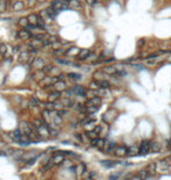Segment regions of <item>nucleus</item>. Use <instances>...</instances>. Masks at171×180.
I'll list each match as a JSON object with an SVG mask.
<instances>
[{
	"instance_id": "obj_1",
	"label": "nucleus",
	"mask_w": 171,
	"mask_h": 180,
	"mask_svg": "<svg viewBox=\"0 0 171 180\" xmlns=\"http://www.w3.org/2000/svg\"><path fill=\"white\" fill-rule=\"evenodd\" d=\"M35 131L41 137V139H46V138H48V135H50L49 134V126L47 124H42L40 126H37Z\"/></svg>"
},
{
	"instance_id": "obj_2",
	"label": "nucleus",
	"mask_w": 171,
	"mask_h": 180,
	"mask_svg": "<svg viewBox=\"0 0 171 180\" xmlns=\"http://www.w3.org/2000/svg\"><path fill=\"white\" fill-rule=\"evenodd\" d=\"M19 130L21 131L22 134H29V133H32V132L35 131V126H34L33 124L27 122V121H21V122H20V128H19Z\"/></svg>"
},
{
	"instance_id": "obj_3",
	"label": "nucleus",
	"mask_w": 171,
	"mask_h": 180,
	"mask_svg": "<svg viewBox=\"0 0 171 180\" xmlns=\"http://www.w3.org/2000/svg\"><path fill=\"white\" fill-rule=\"evenodd\" d=\"M33 33L28 30V28H21L20 31H18V38L20 40H29L32 39Z\"/></svg>"
},
{
	"instance_id": "obj_4",
	"label": "nucleus",
	"mask_w": 171,
	"mask_h": 180,
	"mask_svg": "<svg viewBox=\"0 0 171 180\" xmlns=\"http://www.w3.org/2000/svg\"><path fill=\"white\" fill-rule=\"evenodd\" d=\"M150 145H151V142L149 140H144L141 142V145H140V150H138V154L140 155H145L149 153L150 151Z\"/></svg>"
},
{
	"instance_id": "obj_5",
	"label": "nucleus",
	"mask_w": 171,
	"mask_h": 180,
	"mask_svg": "<svg viewBox=\"0 0 171 180\" xmlns=\"http://www.w3.org/2000/svg\"><path fill=\"white\" fill-rule=\"evenodd\" d=\"M72 93L79 95V97H87V88H84L83 86L81 85H75L73 88H72Z\"/></svg>"
},
{
	"instance_id": "obj_6",
	"label": "nucleus",
	"mask_w": 171,
	"mask_h": 180,
	"mask_svg": "<svg viewBox=\"0 0 171 180\" xmlns=\"http://www.w3.org/2000/svg\"><path fill=\"white\" fill-rule=\"evenodd\" d=\"M68 1L66 0V1H60V0H53V3H52V5H50V7H53L55 11H61V10H64V8H67L68 7V4H67Z\"/></svg>"
},
{
	"instance_id": "obj_7",
	"label": "nucleus",
	"mask_w": 171,
	"mask_h": 180,
	"mask_svg": "<svg viewBox=\"0 0 171 180\" xmlns=\"http://www.w3.org/2000/svg\"><path fill=\"white\" fill-rule=\"evenodd\" d=\"M114 153H115V155H117V157H124V155L128 154V147H127V146H123V145L115 146Z\"/></svg>"
},
{
	"instance_id": "obj_8",
	"label": "nucleus",
	"mask_w": 171,
	"mask_h": 180,
	"mask_svg": "<svg viewBox=\"0 0 171 180\" xmlns=\"http://www.w3.org/2000/svg\"><path fill=\"white\" fill-rule=\"evenodd\" d=\"M90 51L89 49H87V48H83V49H79V53L75 56V58L77 59V60H80V61H82V60H86L88 57H89V54H90Z\"/></svg>"
},
{
	"instance_id": "obj_9",
	"label": "nucleus",
	"mask_w": 171,
	"mask_h": 180,
	"mask_svg": "<svg viewBox=\"0 0 171 180\" xmlns=\"http://www.w3.org/2000/svg\"><path fill=\"white\" fill-rule=\"evenodd\" d=\"M45 65H46V64H45V61H43L42 58H34V60H33V63H32L31 66H32L34 69L39 71V69H41Z\"/></svg>"
},
{
	"instance_id": "obj_10",
	"label": "nucleus",
	"mask_w": 171,
	"mask_h": 180,
	"mask_svg": "<svg viewBox=\"0 0 171 180\" xmlns=\"http://www.w3.org/2000/svg\"><path fill=\"white\" fill-rule=\"evenodd\" d=\"M63 161H64V157H63V154H60V153H55L52 157V159H50V163L53 165H60Z\"/></svg>"
},
{
	"instance_id": "obj_11",
	"label": "nucleus",
	"mask_w": 171,
	"mask_h": 180,
	"mask_svg": "<svg viewBox=\"0 0 171 180\" xmlns=\"http://www.w3.org/2000/svg\"><path fill=\"white\" fill-rule=\"evenodd\" d=\"M25 3L24 1H21V0H16V1H14L13 4H12V11H14V12H20V11H22L24 8H25Z\"/></svg>"
},
{
	"instance_id": "obj_12",
	"label": "nucleus",
	"mask_w": 171,
	"mask_h": 180,
	"mask_svg": "<svg viewBox=\"0 0 171 180\" xmlns=\"http://www.w3.org/2000/svg\"><path fill=\"white\" fill-rule=\"evenodd\" d=\"M10 137L12 138V140H13V141H15V142H19V141H20V139H21V137H22V133H21V131H20L19 128H16V130H14L13 132H11V133H10Z\"/></svg>"
},
{
	"instance_id": "obj_13",
	"label": "nucleus",
	"mask_w": 171,
	"mask_h": 180,
	"mask_svg": "<svg viewBox=\"0 0 171 180\" xmlns=\"http://www.w3.org/2000/svg\"><path fill=\"white\" fill-rule=\"evenodd\" d=\"M101 105V98L100 97H93L86 101V106H100Z\"/></svg>"
},
{
	"instance_id": "obj_14",
	"label": "nucleus",
	"mask_w": 171,
	"mask_h": 180,
	"mask_svg": "<svg viewBox=\"0 0 171 180\" xmlns=\"http://www.w3.org/2000/svg\"><path fill=\"white\" fill-rule=\"evenodd\" d=\"M53 88H54V91L62 92V91H64V89H66V82L63 80H59V81H56L53 85Z\"/></svg>"
},
{
	"instance_id": "obj_15",
	"label": "nucleus",
	"mask_w": 171,
	"mask_h": 180,
	"mask_svg": "<svg viewBox=\"0 0 171 180\" xmlns=\"http://www.w3.org/2000/svg\"><path fill=\"white\" fill-rule=\"evenodd\" d=\"M29 57H31L29 51H22V52H20L19 61H20V63H27L28 59H29Z\"/></svg>"
},
{
	"instance_id": "obj_16",
	"label": "nucleus",
	"mask_w": 171,
	"mask_h": 180,
	"mask_svg": "<svg viewBox=\"0 0 171 180\" xmlns=\"http://www.w3.org/2000/svg\"><path fill=\"white\" fill-rule=\"evenodd\" d=\"M81 111L87 114H94L98 111V106H86V109H83Z\"/></svg>"
},
{
	"instance_id": "obj_17",
	"label": "nucleus",
	"mask_w": 171,
	"mask_h": 180,
	"mask_svg": "<svg viewBox=\"0 0 171 180\" xmlns=\"http://www.w3.org/2000/svg\"><path fill=\"white\" fill-rule=\"evenodd\" d=\"M61 97V92H58V91H52L48 95V100L52 101V102H55L59 98Z\"/></svg>"
},
{
	"instance_id": "obj_18",
	"label": "nucleus",
	"mask_w": 171,
	"mask_h": 180,
	"mask_svg": "<svg viewBox=\"0 0 171 180\" xmlns=\"http://www.w3.org/2000/svg\"><path fill=\"white\" fill-rule=\"evenodd\" d=\"M68 3H69V4H68V7L72 8V10H79V8H81V3L79 1V0H69Z\"/></svg>"
},
{
	"instance_id": "obj_19",
	"label": "nucleus",
	"mask_w": 171,
	"mask_h": 180,
	"mask_svg": "<svg viewBox=\"0 0 171 180\" xmlns=\"http://www.w3.org/2000/svg\"><path fill=\"white\" fill-rule=\"evenodd\" d=\"M40 86L42 87H47V86H53L52 85V78H48V77H43L40 80Z\"/></svg>"
},
{
	"instance_id": "obj_20",
	"label": "nucleus",
	"mask_w": 171,
	"mask_h": 180,
	"mask_svg": "<svg viewBox=\"0 0 171 180\" xmlns=\"http://www.w3.org/2000/svg\"><path fill=\"white\" fill-rule=\"evenodd\" d=\"M45 11H46L47 15L50 18V19H53V18H55V16L58 15V11H55L53 7H48V8H46Z\"/></svg>"
},
{
	"instance_id": "obj_21",
	"label": "nucleus",
	"mask_w": 171,
	"mask_h": 180,
	"mask_svg": "<svg viewBox=\"0 0 171 180\" xmlns=\"http://www.w3.org/2000/svg\"><path fill=\"white\" fill-rule=\"evenodd\" d=\"M97 80V79H96ZM98 82V86L100 88H103V89H107V88H110V82L108 80H103V79H101V80H97Z\"/></svg>"
},
{
	"instance_id": "obj_22",
	"label": "nucleus",
	"mask_w": 171,
	"mask_h": 180,
	"mask_svg": "<svg viewBox=\"0 0 171 180\" xmlns=\"http://www.w3.org/2000/svg\"><path fill=\"white\" fill-rule=\"evenodd\" d=\"M27 19H28V23L31 25H37V23H38V14L32 13V14H29L27 16Z\"/></svg>"
},
{
	"instance_id": "obj_23",
	"label": "nucleus",
	"mask_w": 171,
	"mask_h": 180,
	"mask_svg": "<svg viewBox=\"0 0 171 180\" xmlns=\"http://www.w3.org/2000/svg\"><path fill=\"white\" fill-rule=\"evenodd\" d=\"M101 164H102V166H103V167L111 168V167H114L117 163H115V161H111V160H102V161H101Z\"/></svg>"
},
{
	"instance_id": "obj_24",
	"label": "nucleus",
	"mask_w": 171,
	"mask_h": 180,
	"mask_svg": "<svg viewBox=\"0 0 171 180\" xmlns=\"http://www.w3.org/2000/svg\"><path fill=\"white\" fill-rule=\"evenodd\" d=\"M18 24H19V25H20L22 28H26V27L29 25V23H28V19H27V16H21V18H19Z\"/></svg>"
},
{
	"instance_id": "obj_25",
	"label": "nucleus",
	"mask_w": 171,
	"mask_h": 180,
	"mask_svg": "<svg viewBox=\"0 0 171 180\" xmlns=\"http://www.w3.org/2000/svg\"><path fill=\"white\" fill-rule=\"evenodd\" d=\"M66 54V51L63 49V48H58V49H53V56L55 57V58H60V57H62V56H64Z\"/></svg>"
},
{
	"instance_id": "obj_26",
	"label": "nucleus",
	"mask_w": 171,
	"mask_h": 180,
	"mask_svg": "<svg viewBox=\"0 0 171 180\" xmlns=\"http://www.w3.org/2000/svg\"><path fill=\"white\" fill-rule=\"evenodd\" d=\"M103 72H105V73H107V74L114 76L115 72H116V67H114V66H107V67L103 68Z\"/></svg>"
},
{
	"instance_id": "obj_27",
	"label": "nucleus",
	"mask_w": 171,
	"mask_h": 180,
	"mask_svg": "<svg viewBox=\"0 0 171 180\" xmlns=\"http://www.w3.org/2000/svg\"><path fill=\"white\" fill-rule=\"evenodd\" d=\"M147 171H148V173L149 174H155V172H156V164H153V163H151V164H149L148 166H147V168H145Z\"/></svg>"
},
{
	"instance_id": "obj_28",
	"label": "nucleus",
	"mask_w": 171,
	"mask_h": 180,
	"mask_svg": "<svg viewBox=\"0 0 171 180\" xmlns=\"http://www.w3.org/2000/svg\"><path fill=\"white\" fill-rule=\"evenodd\" d=\"M77 53H79V48L77 47H74V46L66 51V54H69V56H76Z\"/></svg>"
},
{
	"instance_id": "obj_29",
	"label": "nucleus",
	"mask_w": 171,
	"mask_h": 180,
	"mask_svg": "<svg viewBox=\"0 0 171 180\" xmlns=\"http://www.w3.org/2000/svg\"><path fill=\"white\" fill-rule=\"evenodd\" d=\"M106 146V140L105 139H101L97 138V142H96V147H98L100 150H103V147Z\"/></svg>"
},
{
	"instance_id": "obj_30",
	"label": "nucleus",
	"mask_w": 171,
	"mask_h": 180,
	"mask_svg": "<svg viewBox=\"0 0 171 180\" xmlns=\"http://www.w3.org/2000/svg\"><path fill=\"white\" fill-rule=\"evenodd\" d=\"M39 104H40V101H39L38 98H31V100H29V102H28V105H29L31 107H37Z\"/></svg>"
},
{
	"instance_id": "obj_31",
	"label": "nucleus",
	"mask_w": 171,
	"mask_h": 180,
	"mask_svg": "<svg viewBox=\"0 0 171 180\" xmlns=\"http://www.w3.org/2000/svg\"><path fill=\"white\" fill-rule=\"evenodd\" d=\"M137 175H138V177H140L142 180H145V179H147L149 175H150V174L148 173V171H147V170H143V171H140V172L137 173Z\"/></svg>"
},
{
	"instance_id": "obj_32",
	"label": "nucleus",
	"mask_w": 171,
	"mask_h": 180,
	"mask_svg": "<svg viewBox=\"0 0 171 180\" xmlns=\"http://www.w3.org/2000/svg\"><path fill=\"white\" fill-rule=\"evenodd\" d=\"M67 77L69 78V79H73V80H80L81 79V74H79V73H68L67 74Z\"/></svg>"
},
{
	"instance_id": "obj_33",
	"label": "nucleus",
	"mask_w": 171,
	"mask_h": 180,
	"mask_svg": "<svg viewBox=\"0 0 171 180\" xmlns=\"http://www.w3.org/2000/svg\"><path fill=\"white\" fill-rule=\"evenodd\" d=\"M7 45L5 43H0V56H4L5 53L7 52Z\"/></svg>"
},
{
	"instance_id": "obj_34",
	"label": "nucleus",
	"mask_w": 171,
	"mask_h": 180,
	"mask_svg": "<svg viewBox=\"0 0 171 180\" xmlns=\"http://www.w3.org/2000/svg\"><path fill=\"white\" fill-rule=\"evenodd\" d=\"M89 88L94 89V91H97V89H100V86H98L97 80H93V81L89 84Z\"/></svg>"
},
{
	"instance_id": "obj_35",
	"label": "nucleus",
	"mask_w": 171,
	"mask_h": 180,
	"mask_svg": "<svg viewBox=\"0 0 171 180\" xmlns=\"http://www.w3.org/2000/svg\"><path fill=\"white\" fill-rule=\"evenodd\" d=\"M45 106H46V109H47V110H49V111H54V110H55V102L48 101V102H46V104H45Z\"/></svg>"
},
{
	"instance_id": "obj_36",
	"label": "nucleus",
	"mask_w": 171,
	"mask_h": 180,
	"mask_svg": "<svg viewBox=\"0 0 171 180\" xmlns=\"http://www.w3.org/2000/svg\"><path fill=\"white\" fill-rule=\"evenodd\" d=\"M52 69H53V66H52V65H45V66H43V67L41 68V71L43 72V73H45V74L49 73V72H50V71H52Z\"/></svg>"
},
{
	"instance_id": "obj_37",
	"label": "nucleus",
	"mask_w": 171,
	"mask_h": 180,
	"mask_svg": "<svg viewBox=\"0 0 171 180\" xmlns=\"http://www.w3.org/2000/svg\"><path fill=\"white\" fill-rule=\"evenodd\" d=\"M161 150V146L158 145V144H152L151 142V145H150V151H153V152H158Z\"/></svg>"
},
{
	"instance_id": "obj_38",
	"label": "nucleus",
	"mask_w": 171,
	"mask_h": 180,
	"mask_svg": "<svg viewBox=\"0 0 171 180\" xmlns=\"http://www.w3.org/2000/svg\"><path fill=\"white\" fill-rule=\"evenodd\" d=\"M136 148H135V146H129L128 147V154L127 155H129V157H132V155H136Z\"/></svg>"
},
{
	"instance_id": "obj_39",
	"label": "nucleus",
	"mask_w": 171,
	"mask_h": 180,
	"mask_svg": "<svg viewBox=\"0 0 171 180\" xmlns=\"http://www.w3.org/2000/svg\"><path fill=\"white\" fill-rule=\"evenodd\" d=\"M58 64H61V65H71L72 63L71 61H68V60H64V59H62V58H56V60H55Z\"/></svg>"
},
{
	"instance_id": "obj_40",
	"label": "nucleus",
	"mask_w": 171,
	"mask_h": 180,
	"mask_svg": "<svg viewBox=\"0 0 171 180\" xmlns=\"http://www.w3.org/2000/svg\"><path fill=\"white\" fill-rule=\"evenodd\" d=\"M6 11V0H0V13Z\"/></svg>"
},
{
	"instance_id": "obj_41",
	"label": "nucleus",
	"mask_w": 171,
	"mask_h": 180,
	"mask_svg": "<svg viewBox=\"0 0 171 180\" xmlns=\"http://www.w3.org/2000/svg\"><path fill=\"white\" fill-rule=\"evenodd\" d=\"M114 148H115V144H114V142H109L108 146H106V148H103V150H105L106 152H111Z\"/></svg>"
},
{
	"instance_id": "obj_42",
	"label": "nucleus",
	"mask_w": 171,
	"mask_h": 180,
	"mask_svg": "<svg viewBox=\"0 0 171 180\" xmlns=\"http://www.w3.org/2000/svg\"><path fill=\"white\" fill-rule=\"evenodd\" d=\"M97 135H98V133H96L95 131H89V132H87V137L90 138V139H95V138H97Z\"/></svg>"
},
{
	"instance_id": "obj_43",
	"label": "nucleus",
	"mask_w": 171,
	"mask_h": 180,
	"mask_svg": "<svg viewBox=\"0 0 171 180\" xmlns=\"http://www.w3.org/2000/svg\"><path fill=\"white\" fill-rule=\"evenodd\" d=\"M35 4H37V0H26V3H25L27 7H33V6H35Z\"/></svg>"
},
{
	"instance_id": "obj_44",
	"label": "nucleus",
	"mask_w": 171,
	"mask_h": 180,
	"mask_svg": "<svg viewBox=\"0 0 171 180\" xmlns=\"http://www.w3.org/2000/svg\"><path fill=\"white\" fill-rule=\"evenodd\" d=\"M50 47H52L53 49H58V48H60L61 47V44H60V41H55V43H50V45H49Z\"/></svg>"
},
{
	"instance_id": "obj_45",
	"label": "nucleus",
	"mask_w": 171,
	"mask_h": 180,
	"mask_svg": "<svg viewBox=\"0 0 171 180\" xmlns=\"http://www.w3.org/2000/svg\"><path fill=\"white\" fill-rule=\"evenodd\" d=\"M62 101H63V106H64V107H69V106L73 105V101H72L71 99H63Z\"/></svg>"
},
{
	"instance_id": "obj_46",
	"label": "nucleus",
	"mask_w": 171,
	"mask_h": 180,
	"mask_svg": "<svg viewBox=\"0 0 171 180\" xmlns=\"http://www.w3.org/2000/svg\"><path fill=\"white\" fill-rule=\"evenodd\" d=\"M84 170H86V167H84V165H79L77 166V174H82V172H84Z\"/></svg>"
},
{
	"instance_id": "obj_47",
	"label": "nucleus",
	"mask_w": 171,
	"mask_h": 180,
	"mask_svg": "<svg viewBox=\"0 0 171 180\" xmlns=\"http://www.w3.org/2000/svg\"><path fill=\"white\" fill-rule=\"evenodd\" d=\"M143 45H145V40H144V39H140L138 43H137V46H138V47H142Z\"/></svg>"
},
{
	"instance_id": "obj_48",
	"label": "nucleus",
	"mask_w": 171,
	"mask_h": 180,
	"mask_svg": "<svg viewBox=\"0 0 171 180\" xmlns=\"http://www.w3.org/2000/svg\"><path fill=\"white\" fill-rule=\"evenodd\" d=\"M86 3H87L88 5H90V6H94L96 4V0H86Z\"/></svg>"
},
{
	"instance_id": "obj_49",
	"label": "nucleus",
	"mask_w": 171,
	"mask_h": 180,
	"mask_svg": "<svg viewBox=\"0 0 171 180\" xmlns=\"http://www.w3.org/2000/svg\"><path fill=\"white\" fill-rule=\"evenodd\" d=\"M101 77H102V72H95V73H94V78H100V79H102Z\"/></svg>"
},
{
	"instance_id": "obj_50",
	"label": "nucleus",
	"mask_w": 171,
	"mask_h": 180,
	"mask_svg": "<svg viewBox=\"0 0 171 180\" xmlns=\"http://www.w3.org/2000/svg\"><path fill=\"white\" fill-rule=\"evenodd\" d=\"M11 8V0H6V11Z\"/></svg>"
},
{
	"instance_id": "obj_51",
	"label": "nucleus",
	"mask_w": 171,
	"mask_h": 180,
	"mask_svg": "<svg viewBox=\"0 0 171 180\" xmlns=\"http://www.w3.org/2000/svg\"><path fill=\"white\" fill-rule=\"evenodd\" d=\"M118 175H119V174H116V175H111L109 180H117V178H118Z\"/></svg>"
},
{
	"instance_id": "obj_52",
	"label": "nucleus",
	"mask_w": 171,
	"mask_h": 180,
	"mask_svg": "<svg viewBox=\"0 0 171 180\" xmlns=\"http://www.w3.org/2000/svg\"><path fill=\"white\" fill-rule=\"evenodd\" d=\"M130 180H142V179H141L138 175H136V177H131V178H130Z\"/></svg>"
},
{
	"instance_id": "obj_53",
	"label": "nucleus",
	"mask_w": 171,
	"mask_h": 180,
	"mask_svg": "<svg viewBox=\"0 0 171 180\" xmlns=\"http://www.w3.org/2000/svg\"><path fill=\"white\" fill-rule=\"evenodd\" d=\"M96 133H100L101 132V126H97V127H95V130H94Z\"/></svg>"
},
{
	"instance_id": "obj_54",
	"label": "nucleus",
	"mask_w": 171,
	"mask_h": 180,
	"mask_svg": "<svg viewBox=\"0 0 171 180\" xmlns=\"http://www.w3.org/2000/svg\"><path fill=\"white\" fill-rule=\"evenodd\" d=\"M43 1H46V0H37V3H43Z\"/></svg>"
},
{
	"instance_id": "obj_55",
	"label": "nucleus",
	"mask_w": 171,
	"mask_h": 180,
	"mask_svg": "<svg viewBox=\"0 0 171 180\" xmlns=\"http://www.w3.org/2000/svg\"><path fill=\"white\" fill-rule=\"evenodd\" d=\"M169 146H170V148H171V139L169 140Z\"/></svg>"
},
{
	"instance_id": "obj_56",
	"label": "nucleus",
	"mask_w": 171,
	"mask_h": 180,
	"mask_svg": "<svg viewBox=\"0 0 171 180\" xmlns=\"http://www.w3.org/2000/svg\"><path fill=\"white\" fill-rule=\"evenodd\" d=\"M0 154H1V150H0Z\"/></svg>"
},
{
	"instance_id": "obj_57",
	"label": "nucleus",
	"mask_w": 171,
	"mask_h": 180,
	"mask_svg": "<svg viewBox=\"0 0 171 180\" xmlns=\"http://www.w3.org/2000/svg\"><path fill=\"white\" fill-rule=\"evenodd\" d=\"M170 159H171V155H170Z\"/></svg>"
}]
</instances>
